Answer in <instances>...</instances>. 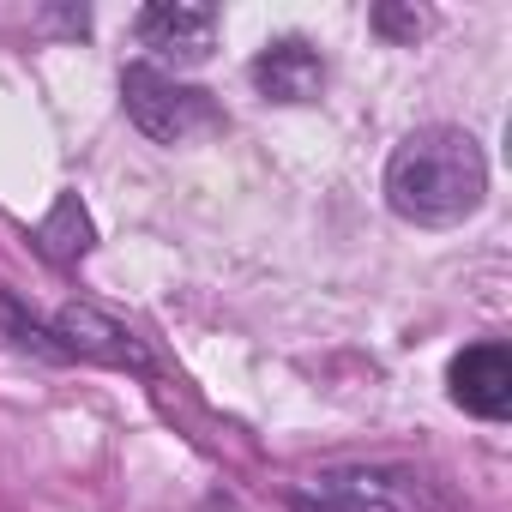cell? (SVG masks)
Segmentation results:
<instances>
[{
	"label": "cell",
	"mask_w": 512,
	"mask_h": 512,
	"mask_svg": "<svg viewBox=\"0 0 512 512\" xmlns=\"http://www.w3.org/2000/svg\"><path fill=\"white\" fill-rule=\"evenodd\" d=\"M121 103L133 115V127L145 139H157V145H187V139L223 127V109L211 103V91L169 79L157 61H133L121 73Z\"/></svg>",
	"instance_id": "2"
},
{
	"label": "cell",
	"mask_w": 512,
	"mask_h": 512,
	"mask_svg": "<svg viewBox=\"0 0 512 512\" xmlns=\"http://www.w3.org/2000/svg\"><path fill=\"white\" fill-rule=\"evenodd\" d=\"M434 19L422 13V7H398V0H386V7H374V31L386 37V43H416L422 31H428Z\"/></svg>",
	"instance_id": "9"
},
{
	"label": "cell",
	"mask_w": 512,
	"mask_h": 512,
	"mask_svg": "<svg viewBox=\"0 0 512 512\" xmlns=\"http://www.w3.org/2000/svg\"><path fill=\"white\" fill-rule=\"evenodd\" d=\"M253 85H260V97H272V103H314L326 91V61H320L314 43L284 37L253 61Z\"/></svg>",
	"instance_id": "6"
},
{
	"label": "cell",
	"mask_w": 512,
	"mask_h": 512,
	"mask_svg": "<svg viewBox=\"0 0 512 512\" xmlns=\"http://www.w3.org/2000/svg\"><path fill=\"white\" fill-rule=\"evenodd\" d=\"M37 241H43V253H49L55 266H79V260H85L91 241H97V229H91V217H85L79 193H61V199H55V211L43 217Z\"/></svg>",
	"instance_id": "8"
},
{
	"label": "cell",
	"mask_w": 512,
	"mask_h": 512,
	"mask_svg": "<svg viewBox=\"0 0 512 512\" xmlns=\"http://www.w3.org/2000/svg\"><path fill=\"white\" fill-rule=\"evenodd\" d=\"M410 488L386 470H326L290 494V512H404Z\"/></svg>",
	"instance_id": "4"
},
{
	"label": "cell",
	"mask_w": 512,
	"mask_h": 512,
	"mask_svg": "<svg viewBox=\"0 0 512 512\" xmlns=\"http://www.w3.org/2000/svg\"><path fill=\"white\" fill-rule=\"evenodd\" d=\"M446 386H452L458 410H470L482 422H506L512 416V350L494 344V338L458 350L452 368H446Z\"/></svg>",
	"instance_id": "3"
},
{
	"label": "cell",
	"mask_w": 512,
	"mask_h": 512,
	"mask_svg": "<svg viewBox=\"0 0 512 512\" xmlns=\"http://www.w3.org/2000/svg\"><path fill=\"white\" fill-rule=\"evenodd\" d=\"M488 199V157L464 127H416L386 163V205L404 223L446 229Z\"/></svg>",
	"instance_id": "1"
},
{
	"label": "cell",
	"mask_w": 512,
	"mask_h": 512,
	"mask_svg": "<svg viewBox=\"0 0 512 512\" xmlns=\"http://www.w3.org/2000/svg\"><path fill=\"white\" fill-rule=\"evenodd\" d=\"M139 43L163 61H181V67H199L217 43V13L211 7H187V0H157L133 19Z\"/></svg>",
	"instance_id": "5"
},
{
	"label": "cell",
	"mask_w": 512,
	"mask_h": 512,
	"mask_svg": "<svg viewBox=\"0 0 512 512\" xmlns=\"http://www.w3.org/2000/svg\"><path fill=\"white\" fill-rule=\"evenodd\" d=\"M55 332L67 338L61 350H73V356H91V362H115V368H151V356L133 344V332H127V326H115V320H103L97 308H61Z\"/></svg>",
	"instance_id": "7"
}]
</instances>
